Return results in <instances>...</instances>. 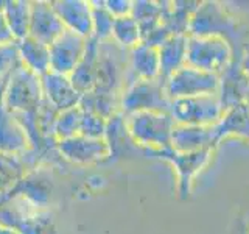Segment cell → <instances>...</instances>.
Listing matches in <instances>:
<instances>
[{
    "label": "cell",
    "instance_id": "5bb4252c",
    "mask_svg": "<svg viewBox=\"0 0 249 234\" xmlns=\"http://www.w3.org/2000/svg\"><path fill=\"white\" fill-rule=\"evenodd\" d=\"M54 11L64 23L66 30L86 39L92 38V3L86 0H54Z\"/></svg>",
    "mask_w": 249,
    "mask_h": 234
},
{
    "label": "cell",
    "instance_id": "5b68a950",
    "mask_svg": "<svg viewBox=\"0 0 249 234\" xmlns=\"http://www.w3.org/2000/svg\"><path fill=\"white\" fill-rule=\"evenodd\" d=\"M171 100L165 92V83L159 80H136L122 92L120 111L134 114L142 111L168 113Z\"/></svg>",
    "mask_w": 249,
    "mask_h": 234
},
{
    "label": "cell",
    "instance_id": "e575fe53",
    "mask_svg": "<svg viewBox=\"0 0 249 234\" xmlns=\"http://www.w3.org/2000/svg\"><path fill=\"white\" fill-rule=\"evenodd\" d=\"M240 67H241V70H243V72L249 77V50L243 55V57H241V59H240Z\"/></svg>",
    "mask_w": 249,
    "mask_h": 234
},
{
    "label": "cell",
    "instance_id": "484cf974",
    "mask_svg": "<svg viewBox=\"0 0 249 234\" xmlns=\"http://www.w3.org/2000/svg\"><path fill=\"white\" fill-rule=\"evenodd\" d=\"M27 162L22 156H8L0 153V197L10 192L25 175Z\"/></svg>",
    "mask_w": 249,
    "mask_h": 234
},
{
    "label": "cell",
    "instance_id": "9c48e42d",
    "mask_svg": "<svg viewBox=\"0 0 249 234\" xmlns=\"http://www.w3.org/2000/svg\"><path fill=\"white\" fill-rule=\"evenodd\" d=\"M56 152L66 161L76 166H88L111 159V148L105 137H88L78 135L75 137L58 140Z\"/></svg>",
    "mask_w": 249,
    "mask_h": 234
},
{
    "label": "cell",
    "instance_id": "4dcf8cb0",
    "mask_svg": "<svg viewBox=\"0 0 249 234\" xmlns=\"http://www.w3.org/2000/svg\"><path fill=\"white\" fill-rule=\"evenodd\" d=\"M20 64L18 42L0 45V78H10Z\"/></svg>",
    "mask_w": 249,
    "mask_h": 234
},
{
    "label": "cell",
    "instance_id": "ac0fdd59",
    "mask_svg": "<svg viewBox=\"0 0 249 234\" xmlns=\"http://www.w3.org/2000/svg\"><path fill=\"white\" fill-rule=\"evenodd\" d=\"M187 41H189L187 35H173L158 49L162 81H165L171 74L187 64Z\"/></svg>",
    "mask_w": 249,
    "mask_h": 234
},
{
    "label": "cell",
    "instance_id": "30bf717a",
    "mask_svg": "<svg viewBox=\"0 0 249 234\" xmlns=\"http://www.w3.org/2000/svg\"><path fill=\"white\" fill-rule=\"evenodd\" d=\"M88 41L73 31L66 30L49 45L50 47V70L61 75H70L84 57Z\"/></svg>",
    "mask_w": 249,
    "mask_h": 234
},
{
    "label": "cell",
    "instance_id": "7a4b0ae2",
    "mask_svg": "<svg viewBox=\"0 0 249 234\" xmlns=\"http://www.w3.org/2000/svg\"><path fill=\"white\" fill-rule=\"evenodd\" d=\"M233 62L231 41L223 36H189L187 66L221 75Z\"/></svg>",
    "mask_w": 249,
    "mask_h": 234
},
{
    "label": "cell",
    "instance_id": "7402d4cb",
    "mask_svg": "<svg viewBox=\"0 0 249 234\" xmlns=\"http://www.w3.org/2000/svg\"><path fill=\"white\" fill-rule=\"evenodd\" d=\"M47 179L37 174H25L20 181L8 194H16L25 198L37 209H47L50 197V187L45 184Z\"/></svg>",
    "mask_w": 249,
    "mask_h": 234
},
{
    "label": "cell",
    "instance_id": "4316f807",
    "mask_svg": "<svg viewBox=\"0 0 249 234\" xmlns=\"http://www.w3.org/2000/svg\"><path fill=\"white\" fill-rule=\"evenodd\" d=\"M111 41L120 45L122 49L131 50L136 45L142 42V33H140L139 22L132 16H124V18H117L112 27Z\"/></svg>",
    "mask_w": 249,
    "mask_h": 234
},
{
    "label": "cell",
    "instance_id": "3957f363",
    "mask_svg": "<svg viewBox=\"0 0 249 234\" xmlns=\"http://www.w3.org/2000/svg\"><path fill=\"white\" fill-rule=\"evenodd\" d=\"M44 100L41 77L19 66L8 78L3 106L14 114L36 113Z\"/></svg>",
    "mask_w": 249,
    "mask_h": 234
},
{
    "label": "cell",
    "instance_id": "8992f818",
    "mask_svg": "<svg viewBox=\"0 0 249 234\" xmlns=\"http://www.w3.org/2000/svg\"><path fill=\"white\" fill-rule=\"evenodd\" d=\"M163 83L170 100L220 92V75L204 72L187 64L171 74Z\"/></svg>",
    "mask_w": 249,
    "mask_h": 234
},
{
    "label": "cell",
    "instance_id": "8fae6325",
    "mask_svg": "<svg viewBox=\"0 0 249 234\" xmlns=\"http://www.w3.org/2000/svg\"><path fill=\"white\" fill-rule=\"evenodd\" d=\"M33 152L31 139L18 116L0 106V153L8 156H25Z\"/></svg>",
    "mask_w": 249,
    "mask_h": 234
},
{
    "label": "cell",
    "instance_id": "d6986e66",
    "mask_svg": "<svg viewBox=\"0 0 249 234\" xmlns=\"http://www.w3.org/2000/svg\"><path fill=\"white\" fill-rule=\"evenodd\" d=\"M18 42L19 57L22 66H25L33 74L42 77L50 72V47L37 41V39L27 36Z\"/></svg>",
    "mask_w": 249,
    "mask_h": 234
},
{
    "label": "cell",
    "instance_id": "d4e9b609",
    "mask_svg": "<svg viewBox=\"0 0 249 234\" xmlns=\"http://www.w3.org/2000/svg\"><path fill=\"white\" fill-rule=\"evenodd\" d=\"M81 120H83V109L80 105L58 113L52 128V137L54 142L81 135Z\"/></svg>",
    "mask_w": 249,
    "mask_h": 234
},
{
    "label": "cell",
    "instance_id": "52a82bcc",
    "mask_svg": "<svg viewBox=\"0 0 249 234\" xmlns=\"http://www.w3.org/2000/svg\"><path fill=\"white\" fill-rule=\"evenodd\" d=\"M146 153L173 164L178 174L179 195H181V198H187L190 195L195 176H196L199 172L207 166L209 161L212 159L213 148H206V150H199L193 153H179L173 150L171 147H167V148H162V150H153Z\"/></svg>",
    "mask_w": 249,
    "mask_h": 234
},
{
    "label": "cell",
    "instance_id": "836d02e7",
    "mask_svg": "<svg viewBox=\"0 0 249 234\" xmlns=\"http://www.w3.org/2000/svg\"><path fill=\"white\" fill-rule=\"evenodd\" d=\"M11 42H16V39L11 33L10 25H8V22L5 19L3 11H0V45L11 44Z\"/></svg>",
    "mask_w": 249,
    "mask_h": 234
},
{
    "label": "cell",
    "instance_id": "603a6c76",
    "mask_svg": "<svg viewBox=\"0 0 249 234\" xmlns=\"http://www.w3.org/2000/svg\"><path fill=\"white\" fill-rule=\"evenodd\" d=\"M199 2H165L162 13V23L171 35H187L192 14Z\"/></svg>",
    "mask_w": 249,
    "mask_h": 234
},
{
    "label": "cell",
    "instance_id": "8d00e7d4",
    "mask_svg": "<svg viewBox=\"0 0 249 234\" xmlns=\"http://www.w3.org/2000/svg\"><path fill=\"white\" fill-rule=\"evenodd\" d=\"M0 234H20V231H18L16 228H10V226L0 225Z\"/></svg>",
    "mask_w": 249,
    "mask_h": 234
},
{
    "label": "cell",
    "instance_id": "d590c367",
    "mask_svg": "<svg viewBox=\"0 0 249 234\" xmlns=\"http://www.w3.org/2000/svg\"><path fill=\"white\" fill-rule=\"evenodd\" d=\"M6 83H8V78H0V106L3 105V97H5Z\"/></svg>",
    "mask_w": 249,
    "mask_h": 234
},
{
    "label": "cell",
    "instance_id": "ffe728a7",
    "mask_svg": "<svg viewBox=\"0 0 249 234\" xmlns=\"http://www.w3.org/2000/svg\"><path fill=\"white\" fill-rule=\"evenodd\" d=\"M216 142L228 136H240L249 140V106L240 103L226 109L221 120L213 125Z\"/></svg>",
    "mask_w": 249,
    "mask_h": 234
},
{
    "label": "cell",
    "instance_id": "ba28073f",
    "mask_svg": "<svg viewBox=\"0 0 249 234\" xmlns=\"http://www.w3.org/2000/svg\"><path fill=\"white\" fill-rule=\"evenodd\" d=\"M235 30L231 16L218 2H199L192 14L187 36H223L229 41Z\"/></svg>",
    "mask_w": 249,
    "mask_h": 234
},
{
    "label": "cell",
    "instance_id": "44dd1931",
    "mask_svg": "<svg viewBox=\"0 0 249 234\" xmlns=\"http://www.w3.org/2000/svg\"><path fill=\"white\" fill-rule=\"evenodd\" d=\"M120 100L122 94L92 89L90 92H86L81 96L80 106L83 111L98 114L107 120L117 113H120Z\"/></svg>",
    "mask_w": 249,
    "mask_h": 234
},
{
    "label": "cell",
    "instance_id": "6da1fadb",
    "mask_svg": "<svg viewBox=\"0 0 249 234\" xmlns=\"http://www.w3.org/2000/svg\"><path fill=\"white\" fill-rule=\"evenodd\" d=\"M124 120L132 142L145 152L171 147V133L176 123L170 113L142 111L124 114Z\"/></svg>",
    "mask_w": 249,
    "mask_h": 234
},
{
    "label": "cell",
    "instance_id": "d6a6232c",
    "mask_svg": "<svg viewBox=\"0 0 249 234\" xmlns=\"http://www.w3.org/2000/svg\"><path fill=\"white\" fill-rule=\"evenodd\" d=\"M105 8L115 19L124 18V16H131L132 2L131 0H105Z\"/></svg>",
    "mask_w": 249,
    "mask_h": 234
},
{
    "label": "cell",
    "instance_id": "277c9868",
    "mask_svg": "<svg viewBox=\"0 0 249 234\" xmlns=\"http://www.w3.org/2000/svg\"><path fill=\"white\" fill-rule=\"evenodd\" d=\"M170 116L178 125L213 127L221 120L224 108L218 94L175 98L170 105Z\"/></svg>",
    "mask_w": 249,
    "mask_h": 234
},
{
    "label": "cell",
    "instance_id": "f1b7e54d",
    "mask_svg": "<svg viewBox=\"0 0 249 234\" xmlns=\"http://www.w3.org/2000/svg\"><path fill=\"white\" fill-rule=\"evenodd\" d=\"M18 231H20V234H59L53 215L47 209L39 211L35 215L28 217L19 226Z\"/></svg>",
    "mask_w": 249,
    "mask_h": 234
},
{
    "label": "cell",
    "instance_id": "f546056e",
    "mask_svg": "<svg viewBox=\"0 0 249 234\" xmlns=\"http://www.w3.org/2000/svg\"><path fill=\"white\" fill-rule=\"evenodd\" d=\"M165 2H150V0H136L132 2L131 16L134 18L139 25L160 20Z\"/></svg>",
    "mask_w": 249,
    "mask_h": 234
},
{
    "label": "cell",
    "instance_id": "74e56055",
    "mask_svg": "<svg viewBox=\"0 0 249 234\" xmlns=\"http://www.w3.org/2000/svg\"><path fill=\"white\" fill-rule=\"evenodd\" d=\"M248 106H249V101H248Z\"/></svg>",
    "mask_w": 249,
    "mask_h": 234
},
{
    "label": "cell",
    "instance_id": "1f68e13d",
    "mask_svg": "<svg viewBox=\"0 0 249 234\" xmlns=\"http://www.w3.org/2000/svg\"><path fill=\"white\" fill-rule=\"evenodd\" d=\"M107 120L98 114L83 111L81 120V135L88 137H105L106 136Z\"/></svg>",
    "mask_w": 249,
    "mask_h": 234
},
{
    "label": "cell",
    "instance_id": "83f0119b",
    "mask_svg": "<svg viewBox=\"0 0 249 234\" xmlns=\"http://www.w3.org/2000/svg\"><path fill=\"white\" fill-rule=\"evenodd\" d=\"M92 3V38L98 42L111 41L115 18L105 8V0Z\"/></svg>",
    "mask_w": 249,
    "mask_h": 234
},
{
    "label": "cell",
    "instance_id": "e0dca14e",
    "mask_svg": "<svg viewBox=\"0 0 249 234\" xmlns=\"http://www.w3.org/2000/svg\"><path fill=\"white\" fill-rule=\"evenodd\" d=\"M129 69L137 80H159L160 59L156 47L140 42L129 50Z\"/></svg>",
    "mask_w": 249,
    "mask_h": 234
},
{
    "label": "cell",
    "instance_id": "7c38bea8",
    "mask_svg": "<svg viewBox=\"0 0 249 234\" xmlns=\"http://www.w3.org/2000/svg\"><path fill=\"white\" fill-rule=\"evenodd\" d=\"M66 31V27L54 11L52 2L36 0L31 2L30 36L50 45L54 39Z\"/></svg>",
    "mask_w": 249,
    "mask_h": 234
},
{
    "label": "cell",
    "instance_id": "cb8c5ba5",
    "mask_svg": "<svg viewBox=\"0 0 249 234\" xmlns=\"http://www.w3.org/2000/svg\"><path fill=\"white\" fill-rule=\"evenodd\" d=\"M3 16L10 25V30L16 41H22L30 36L31 2L30 0H6Z\"/></svg>",
    "mask_w": 249,
    "mask_h": 234
},
{
    "label": "cell",
    "instance_id": "4fadbf2b",
    "mask_svg": "<svg viewBox=\"0 0 249 234\" xmlns=\"http://www.w3.org/2000/svg\"><path fill=\"white\" fill-rule=\"evenodd\" d=\"M41 83H42L44 98L58 113L80 105L83 94L76 91L73 83L70 81L69 75H61L50 70L49 74L41 77Z\"/></svg>",
    "mask_w": 249,
    "mask_h": 234
},
{
    "label": "cell",
    "instance_id": "9a60e30c",
    "mask_svg": "<svg viewBox=\"0 0 249 234\" xmlns=\"http://www.w3.org/2000/svg\"><path fill=\"white\" fill-rule=\"evenodd\" d=\"M213 127L199 125H175L171 133V148L179 153H193L216 147Z\"/></svg>",
    "mask_w": 249,
    "mask_h": 234
},
{
    "label": "cell",
    "instance_id": "2e32d148",
    "mask_svg": "<svg viewBox=\"0 0 249 234\" xmlns=\"http://www.w3.org/2000/svg\"><path fill=\"white\" fill-rule=\"evenodd\" d=\"M98 55H100V42L97 39L90 38L88 41L84 57L78 62L73 72L69 75L70 81L73 83L78 92L86 94L95 88L97 74H98Z\"/></svg>",
    "mask_w": 249,
    "mask_h": 234
}]
</instances>
